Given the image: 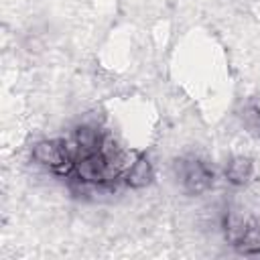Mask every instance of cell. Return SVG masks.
<instances>
[{
  "label": "cell",
  "instance_id": "6",
  "mask_svg": "<svg viewBox=\"0 0 260 260\" xmlns=\"http://www.w3.org/2000/svg\"><path fill=\"white\" fill-rule=\"evenodd\" d=\"M242 122H244L246 130H248L254 138L260 140V108L254 106V104L246 106L244 112H242Z\"/></svg>",
  "mask_w": 260,
  "mask_h": 260
},
{
  "label": "cell",
  "instance_id": "5",
  "mask_svg": "<svg viewBox=\"0 0 260 260\" xmlns=\"http://www.w3.org/2000/svg\"><path fill=\"white\" fill-rule=\"evenodd\" d=\"M234 246L242 254H260V228H250L248 225L244 236Z\"/></svg>",
  "mask_w": 260,
  "mask_h": 260
},
{
  "label": "cell",
  "instance_id": "3",
  "mask_svg": "<svg viewBox=\"0 0 260 260\" xmlns=\"http://www.w3.org/2000/svg\"><path fill=\"white\" fill-rule=\"evenodd\" d=\"M152 179H154V169L144 154L136 156L134 162L130 165V169L124 173V181L132 189H142V187L150 185Z\"/></svg>",
  "mask_w": 260,
  "mask_h": 260
},
{
  "label": "cell",
  "instance_id": "7",
  "mask_svg": "<svg viewBox=\"0 0 260 260\" xmlns=\"http://www.w3.org/2000/svg\"><path fill=\"white\" fill-rule=\"evenodd\" d=\"M246 230H248V223L244 219H240L238 215H228V219H225V238L232 244H236L244 236Z\"/></svg>",
  "mask_w": 260,
  "mask_h": 260
},
{
  "label": "cell",
  "instance_id": "4",
  "mask_svg": "<svg viewBox=\"0 0 260 260\" xmlns=\"http://www.w3.org/2000/svg\"><path fill=\"white\" fill-rule=\"evenodd\" d=\"M254 173V165L248 156H234L225 167V177L232 185H244L250 181Z\"/></svg>",
  "mask_w": 260,
  "mask_h": 260
},
{
  "label": "cell",
  "instance_id": "2",
  "mask_svg": "<svg viewBox=\"0 0 260 260\" xmlns=\"http://www.w3.org/2000/svg\"><path fill=\"white\" fill-rule=\"evenodd\" d=\"M104 136H106V134H102L100 128L93 126V124H83V126H79V128L75 130V134H73V144H75L77 158L100 152V150H102ZM77 158H75V160H77Z\"/></svg>",
  "mask_w": 260,
  "mask_h": 260
},
{
  "label": "cell",
  "instance_id": "1",
  "mask_svg": "<svg viewBox=\"0 0 260 260\" xmlns=\"http://www.w3.org/2000/svg\"><path fill=\"white\" fill-rule=\"evenodd\" d=\"M177 173L181 177L183 189L191 195L203 193L213 185V171L199 158H183L177 162Z\"/></svg>",
  "mask_w": 260,
  "mask_h": 260
}]
</instances>
